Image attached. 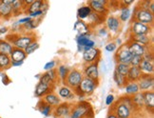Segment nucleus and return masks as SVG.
I'll return each instance as SVG.
<instances>
[{
  "label": "nucleus",
  "instance_id": "1",
  "mask_svg": "<svg viewBox=\"0 0 154 118\" xmlns=\"http://www.w3.org/2000/svg\"><path fill=\"white\" fill-rule=\"evenodd\" d=\"M7 41L13 45L14 48L20 49L24 51L27 47L36 40V35L33 33H11L5 38Z\"/></svg>",
  "mask_w": 154,
  "mask_h": 118
},
{
  "label": "nucleus",
  "instance_id": "2",
  "mask_svg": "<svg viewBox=\"0 0 154 118\" xmlns=\"http://www.w3.org/2000/svg\"><path fill=\"white\" fill-rule=\"evenodd\" d=\"M94 118V111L91 107V105L82 100L79 101L78 103H76L75 105L72 106V111H70L69 118Z\"/></svg>",
  "mask_w": 154,
  "mask_h": 118
},
{
  "label": "nucleus",
  "instance_id": "3",
  "mask_svg": "<svg viewBox=\"0 0 154 118\" xmlns=\"http://www.w3.org/2000/svg\"><path fill=\"white\" fill-rule=\"evenodd\" d=\"M132 20L138 21L140 23L146 24V25L153 26L154 14L150 13L149 10L142 9V8L139 7V6H137V7H136L135 10H134V14H133V17H132Z\"/></svg>",
  "mask_w": 154,
  "mask_h": 118
},
{
  "label": "nucleus",
  "instance_id": "4",
  "mask_svg": "<svg viewBox=\"0 0 154 118\" xmlns=\"http://www.w3.org/2000/svg\"><path fill=\"white\" fill-rule=\"evenodd\" d=\"M83 78H84V74L78 69H72L69 70V73L66 78L64 85L68 86L72 90H75L76 88H78L80 83L82 82Z\"/></svg>",
  "mask_w": 154,
  "mask_h": 118
},
{
  "label": "nucleus",
  "instance_id": "5",
  "mask_svg": "<svg viewBox=\"0 0 154 118\" xmlns=\"http://www.w3.org/2000/svg\"><path fill=\"white\" fill-rule=\"evenodd\" d=\"M99 86V81L92 80L91 78L84 77L80 83L78 88L84 96H90L94 93L96 88Z\"/></svg>",
  "mask_w": 154,
  "mask_h": 118
},
{
  "label": "nucleus",
  "instance_id": "6",
  "mask_svg": "<svg viewBox=\"0 0 154 118\" xmlns=\"http://www.w3.org/2000/svg\"><path fill=\"white\" fill-rule=\"evenodd\" d=\"M87 3L93 13L105 16H106L109 13V1H106V0H91V1H88Z\"/></svg>",
  "mask_w": 154,
  "mask_h": 118
},
{
  "label": "nucleus",
  "instance_id": "7",
  "mask_svg": "<svg viewBox=\"0 0 154 118\" xmlns=\"http://www.w3.org/2000/svg\"><path fill=\"white\" fill-rule=\"evenodd\" d=\"M153 26L146 25L138 21L132 20L129 28V34L132 35H149L152 33Z\"/></svg>",
  "mask_w": 154,
  "mask_h": 118
},
{
  "label": "nucleus",
  "instance_id": "8",
  "mask_svg": "<svg viewBox=\"0 0 154 118\" xmlns=\"http://www.w3.org/2000/svg\"><path fill=\"white\" fill-rule=\"evenodd\" d=\"M111 113L115 114L118 118H131L133 116L132 111L130 110L126 105H124L119 100L114 102L111 106Z\"/></svg>",
  "mask_w": 154,
  "mask_h": 118
},
{
  "label": "nucleus",
  "instance_id": "9",
  "mask_svg": "<svg viewBox=\"0 0 154 118\" xmlns=\"http://www.w3.org/2000/svg\"><path fill=\"white\" fill-rule=\"evenodd\" d=\"M73 104L69 102H61L57 107L53 108L52 115L54 118H67L69 117L70 111H72Z\"/></svg>",
  "mask_w": 154,
  "mask_h": 118
},
{
  "label": "nucleus",
  "instance_id": "10",
  "mask_svg": "<svg viewBox=\"0 0 154 118\" xmlns=\"http://www.w3.org/2000/svg\"><path fill=\"white\" fill-rule=\"evenodd\" d=\"M131 57H132V54H130V51H128L127 44H123L121 47H119L114 55V59L117 63H122L126 65H129Z\"/></svg>",
  "mask_w": 154,
  "mask_h": 118
},
{
  "label": "nucleus",
  "instance_id": "11",
  "mask_svg": "<svg viewBox=\"0 0 154 118\" xmlns=\"http://www.w3.org/2000/svg\"><path fill=\"white\" fill-rule=\"evenodd\" d=\"M102 52L98 48H91L86 50L82 52V57L84 60L85 64H91V63H96L101 59Z\"/></svg>",
  "mask_w": 154,
  "mask_h": 118
},
{
  "label": "nucleus",
  "instance_id": "12",
  "mask_svg": "<svg viewBox=\"0 0 154 118\" xmlns=\"http://www.w3.org/2000/svg\"><path fill=\"white\" fill-rule=\"evenodd\" d=\"M105 24H106V30H108V32L112 33V34L118 33L122 28L121 21L115 15L106 16V20H105Z\"/></svg>",
  "mask_w": 154,
  "mask_h": 118
},
{
  "label": "nucleus",
  "instance_id": "13",
  "mask_svg": "<svg viewBox=\"0 0 154 118\" xmlns=\"http://www.w3.org/2000/svg\"><path fill=\"white\" fill-rule=\"evenodd\" d=\"M76 44L78 48V52H83L86 50L95 48L96 43L92 40L90 35H85V36H76Z\"/></svg>",
  "mask_w": 154,
  "mask_h": 118
},
{
  "label": "nucleus",
  "instance_id": "14",
  "mask_svg": "<svg viewBox=\"0 0 154 118\" xmlns=\"http://www.w3.org/2000/svg\"><path fill=\"white\" fill-rule=\"evenodd\" d=\"M82 73H83V74H84V77H88V78H91L92 80L99 81L100 73H99L98 62L91 63V64H86Z\"/></svg>",
  "mask_w": 154,
  "mask_h": 118
},
{
  "label": "nucleus",
  "instance_id": "15",
  "mask_svg": "<svg viewBox=\"0 0 154 118\" xmlns=\"http://www.w3.org/2000/svg\"><path fill=\"white\" fill-rule=\"evenodd\" d=\"M39 81L42 82V83L49 85V86L55 88L57 82H58V76H57L56 70L54 69V70H49V72L44 73L42 75H40Z\"/></svg>",
  "mask_w": 154,
  "mask_h": 118
},
{
  "label": "nucleus",
  "instance_id": "16",
  "mask_svg": "<svg viewBox=\"0 0 154 118\" xmlns=\"http://www.w3.org/2000/svg\"><path fill=\"white\" fill-rule=\"evenodd\" d=\"M137 83H138V86L140 88V92H142L153 91L154 77H153V75H144L143 74Z\"/></svg>",
  "mask_w": 154,
  "mask_h": 118
},
{
  "label": "nucleus",
  "instance_id": "17",
  "mask_svg": "<svg viewBox=\"0 0 154 118\" xmlns=\"http://www.w3.org/2000/svg\"><path fill=\"white\" fill-rule=\"evenodd\" d=\"M14 0H2L0 1V18L10 19L13 16V5Z\"/></svg>",
  "mask_w": 154,
  "mask_h": 118
},
{
  "label": "nucleus",
  "instance_id": "18",
  "mask_svg": "<svg viewBox=\"0 0 154 118\" xmlns=\"http://www.w3.org/2000/svg\"><path fill=\"white\" fill-rule=\"evenodd\" d=\"M73 30L77 33V36H85V35H90L91 29L88 24L85 21L77 19L73 25Z\"/></svg>",
  "mask_w": 154,
  "mask_h": 118
},
{
  "label": "nucleus",
  "instance_id": "19",
  "mask_svg": "<svg viewBox=\"0 0 154 118\" xmlns=\"http://www.w3.org/2000/svg\"><path fill=\"white\" fill-rule=\"evenodd\" d=\"M127 46L128 48V51H130V54H131L132 55H137V56H142V57L144 56V54L146 51V49H147V48H146V47L142 46V45L134 42V41L129 40V39L127 42Z\"/></svg>",
  "mask_w": 154,
  "mask_h": 118
},
{
  "label": "nucleus",
  "instance_id": "20",
  "mask_svg": "<svg viewBox=\"0 0 154 118\" xmlns=\"http://www.w3.org/2000/svg\"><path fill=\"white\" fill-rule=\"evenodd\" d=\"M54 87L49 86L45 83H42V82L38 81V83L35 86V91H34V95L37 98H42L44 96H46L47 94L53 92L54 90Z\"/></svg>",
  "mask_w": 154,
  "mask_h": 118
},
{
  "label": "nucleus",
  "instance_id": "21",
  "mask_svg": "<svg viewBox=\"0 0 154 118\" xmlns=\"http://www.w3.org/2000/svg\"><path fill=\"white\" fill-rule=\"evenodd\" d=\"M57 95L60 99H64L65 101H67V102L69 100H74L76 98V95L73 92V91L66 85H63L58 88Z\"/></svg>",
  "mask_w": 154,
  "mask_h": 118
},
{
  "label": "nucleus",
  "instance_id": "22",
  "mask_svg": "<svg viewBox=\"0 0 154 118\" xmlns=\"http://www.w3.org/2000/svg\"><path fill=\"white\" fill-rule=\"evenodd\" d=\"M128 39L146 47V48H149V47L152 46L151 45L152 44V38L149 36V35H132V34H129Z\"/></svg>",
  "mask_w": 154,
  "mask_h": 118
},
{
  "label": "nucleus",
  "instance_id": "23",
  "mask_svg": "<svg viewBox=\"0 0 154 118\" xmlns=\"http://www.w3.org/2000/svg\"><path fill=\"white\" fill-rule=\"evenodd\" d=\"M106 17L105 15H102V14H96V13H91V14L88 17V26L91 27V29H93V28H96L100 25H102L105 23V20H106Z\"/></svg>",
  "mask_w": 154,
  "mask_h": 118
},
{
  "label": "nucleus",
  "instance_id": "24",
  "mask_svg": "<svg viewBox=\"0 0 154 118\" xmlns=\"http://www.w3.org/2000/svg\"><path fill=\"white\" fill-rule=\"evenodd\" d=\"M144 93V104H145V110L147 113H153L154 110V92H145Z\"/></svg>",
  "mask_w": 154,
  "mask_h": 118
},
{
  "label": "nucleus",
  "instance_id": "25",
  "mask_svg": "<svg viewBox=\"0 0 154 118\" xmlns=\"http://www.w3.org/2000/svg\"><path fill=\"white\" fill-rule=\"evenodd\" d=\"M142 75H143V73H142L139 67L130 66L128 76H127V81L128 82H138L140 78L142 77Z\"/></svg>",
  "mask_w": 154,
  "mask_h": 118
},
{
  "label": "nucleus",
  "instance_id": "26",
  "mask_svg": "<svg viewBox=\"0 0 154 118\" xmlns=\"http://www.w3.org/2000/svg\"><path fill=\"white\" fill-rule=\"evenodd\" d=\"M42 100L46 104L50 105L51 107H52V108L57 107V106L61 103V99L59 98V96L57 95V94L54 92H51L48 93L46 96L43 97Z\"/></svg>",
  "mask_w": 154,
  "mask_h": 118
},
{
  "label": "nucleus",
  "instance_id": "27",
  "mask_svg": "<svg viewBox=\"0 0 154 118\" xmlns=\"http://www.w3.org/2000/svg\"><path fill=\"white\" fill-rule=\"evenodd\" d=\"M133 105L135 107L136 113H139L142 110H145V104H144V93L140 92L138 93H136L135 95L131 96Z\"/></svg>",
  "mask_w": 154,
  "mask_h": 118
},
{
  "label": "nucleus",
  "instance_id": "28",
  "mask_svg": "<svg viewBox=\"0 0 154 118\" xmlns=\"http://www.w3.org/2000/svg\"><path fill=\"white\" fill-rule=\"evenodd\" d=\"M139 69L144 75H153L154 73V64L151 61H147L143 59L139 65Z\"/></svg>",
  "mask_w": 154,
  "mask_h": 118
},
{
  "label": "nucleus",
  "instance_id": "29",
  "mask_svg": "<svg viewBox=\"0 0 154 118\" xmlns=\"http://www.w3.org/2000/svg\"><path fill=\"white\" fill-rule=\"evenodd\" d=\"M124 90H125V95L127 96H133L136 93L140 92V88L137 82H128V83L124 86Z\"/></svg>",
  "mask_w": 154,
  "mask_h": 118
},
{
  "label": "nucleus",
  "instance_id": "30",
  "mask_svg": "<svg viewBox=\"0 0 154 118\" xmlns=\"http://www.w3.org/2000/svg\"><path fill=\"white\" fill-rule=\"evenodd\" d=\"M45 3L46 1H43V0H33V2L24 11V13L29 14L34 13V11L42 10L45 6Z\"/></svg>",
  "mask_w": 154,
  "mask_h": 118
},
{
  "label": "nucleus",
  "instance_id": "31",
  "mask_svg": "<svg viewBox=\"0 0 154 118\" xmlns=\"http://www.w3.org/2000/svg\"><path fill=\"white\" fill-rule=\"evenodd\" d=\"M69 68L68 66H66V65H59L56 72H57V76H58V81H60L61 83L64 85L65 81H66V78L67 76L69 73Z\"/></svg>",
  "mask_w": 154,
  "mask_h": 118
},
{
  "label": "nucleus",
  "instance_id": "32",
  "mask_svg": "<svg viewBox=\"0 0 154 118\" xmlns=\"http://www.w3.org/2000/svg\"><path fill=\"white\" fill-rule=\"evenodd\" d=\"M37 110L40 111V113L42 114L43 116H45V117H48V116L52 115L53 108L51 107L50 105L46 104V103L43 101V100H40L39 103L37 104Z\"/></svg>",
  "mask_w": 154,
  "mask_h": 118
},
{
  "label": "nucleus",
  "instance_id": "33",
  "mask_svg": "<svg viewBox=\"0 0 154 118\" xmlns=\"http://www.w3.org/2000/svg\"><path fill=\"white\" fill-rule=\"evenodd\" d=\"M10 57H11V61H24V60H26V58L28 56L23 50L14 48V50L11 51V54H10Z\"/></svg>",
  "mask_w": 154,
  "mask_h": 118
},
{
  "label": "nucleus",
  "instance_id": "34",
  "mask_svg": "<svg viewBox=\"0 0 154 118\" xmlns=\"http://www.w3.org/2000/svg\"><path fill=\"white\" fill-rule=\"evenodd\" d=\"M91 13H92V11L88 5L81 6V7L77 10V17H78L79 20L84 21L85 19H88V17H90Z\"/></svg>",
  "mask_w": 154,
  "mask_h": 118
},
{
  "label": "nucleus",
  "instance_id": "35",
  "mask_svg": "<svg viewBox=\"0 0 154 118\" xmlns=\"http://www.w3.org/2000/svg\"><path fill=\"white\" fill-rule=\"evenodd\" d=\"M11 57L10 55L0 54V73H3L11 68Z\"/></svg>",
  "mask_w": 154,
  "mask_h": 118
},
{
  "label": "nucleus",
  "instance_id": "36",
  "mask_svg": "<svg viewBox=\"0 0 154 118\" xmlns=\"http://www.w3.org/2000/svg\"><path fill=\"white\" fill-rule=\"evenodd\" d=\"M13 50L14 47L9 41H7L6 39H0V54L10 55Z\"/></svg>",
  "mask_w": 154,
  "mask_h": 118
},
{
  "label": "nucleus",
  "instance_id": "37",
  "mask_svg": "<svg viewBox=\"0 0 154 118\" xmlns=\"http://www.w3.org/2000/svg\"><path fill=\"white\" fill-rule=\"evenodd\" d=\"M11 9H13V14L14 16L24 13V7H23L22 0H14L13 5H11Z\"/></svg>",
  "mask_w": 154,
  "mask_h": 118
},
{
  "label": "nucleus",
  "instance_id": "38",
  "mask_svg": "<svg viewBox=\"0 0 154 118\" xmlns=\"http://www.w3.org/2000/svg\"><path fill=\"white\" fill-rule=\"evenodd\" d=\"M129 65H126V64H122V63H117L116 67H115V72L117 73H119L120 75H122L123 77H126L128 76V70H129Z\"/></svg>",
  "mask_w": 154,
  "mask_h": 118
},
{
  "label": "nucleus",
  "instance_id": "39",
  "mask_svg": "<svg viewBox=\"0 0 154 118\" xmlns=\"http://www.w3.org/2000/svg\"><path fill=\"white\" fill-rule=\"evenodd\" d=\"M130 16H131V11H130L129 8H121L120 14H119V20L121 23H126L129 20Z\"/></svg>",
  "mask_w": 154,
  "mask_h": 118
},
{
  "label": "nucleus",
  "instance_id": "40",
  "mask_svg": "<svg viewBox=\"0 0 154 118\" xmlns=\"http://www.w3.org/2000/svg\"><path fill=\"white\" fill-rule=\"evenodd\" d=\"M120 102H122L124 105H126L127 107L132 111V113H136V110H135V107H134V105H133V102H132V99L130 96H127V95H124L122 97H120L119 99Z\"/></svg>",
  "mask_w": 154,
  "mask_h": 118
},
{
  "label": "nucleus",
  "instance_id": "41",
  "mask_svg": "<svg viewBox=\"0 0 154 118\" xmlns=\"http://www.w3.org/2000/svg\"><path fill=\"white\" fill-rule=\"evenodd\" d=\"M40 48V44H39V42L37 40H34L33 42H32L31 44H29L27 48L24 50V51H25V54H27V56L28 55H29V54H32L33 52H35L38 49Z\"/></svg>",
  "mask_w": 154,
  "mask_h": 118
},
{
  "label": "nucleus",
  "instance_id": "42",
  "mask_svg": "<svg viewBox=\"0 0 154 118\" xmlns=\"http://www.w3.org/2000/svg\"><path fill=\"white\" fill-rule=\"evenodd\" d=\"M113 80L116 83L117 87H119V88H124V86H125L128 83L127 78L123 77L122 75H120L119 73H117L115 70H114V73H113Z\"/></svg>",
  "mask_w": 154,
  "mask_h": 118
},
{
  "label": "nucleus",
  "instance_id": "43",
  "mask_svg": "<svg viewBox=\"0 0 154 118\" xmlns=\"http://www.w3.org/2000/svg\"><path fill=\"white\" fill-rule=\"evenodd\" d=\"M142 60H143V57H142V56L132 55L131 60H130V63H129V66H132V67H139V65L141 64Z\"/></svg>",
  "mask_w": 154,
  "mask_h": 118
},
{
  "label": "nucleus",
  "instance_id": "44",
  "mask_svg": "<svg viewBox=\"0 0 154 118\" xmlns=\"http://www.w3.org/2000/svg\"><path fill=\"white\" fill-rule=\"evenodd\" d=\"M118 49V47L116 46V44L114 42H109L108 44H106L105 46V51L106 52H110V54H112V52L116 51Z\"/></svg>",
  "mask_w": 154,
  "mask_h": 118
},
{
  "label": "nucleus",
  "instance_id": "45",
  "mask_svg": "<svg viewBox=\"0 0 154 118\" xmlns=\"http://www.w3.org/2000/svg\"><path fill=\"white\" fill-rule=\"evenodd\" d=\"M45 11L43 10H40V11H34L32 14H28V16L31 17L32 19H38V18H42V17L45 15Z\"/></svg>",
  "mask_w": 154,
  "mask_h": 118
},
{
  "label": "nucleus",
  "instance_id": "46",
  "mask_svg": "<svg viewBox=\"0 0 154 118\" xmlns=\"http://www.w3.org/2000/svg\"><path fill=\"white\" fill-rule=\"evenodd\" d=\"M56 61L55 60H51L49 62H47L45 65H44V70L45 72H49V70H54L55 67H56Z\"/></svg>",
  "mask_w": 154,
  "mask_h": 118
},
{
  "label": "nucleus",
  "instance_id": "47",
  "mask_svg": "<svg viewBox=\"0 0 154 118\" xmlns=\"http://www.w3.org/2000/svg\"><path fill=\"white\" fill-rule=\"evenodd\" d=\"M115 102V96L113 95V94H109V95H106V99H105V104L106 106H109V107H111L112 105L114 104Z\"/></svg>",
  "mask_w": 154,
  "mask_h": 118
},
{
  "label": "nucleus",
  "instance_id": "48",
  "mask_svg": "<svg viewBox=\"0 0 154 118\" xmlns=\"http://www.w3.org/2000/svg\"><path fill=\"white\" fill-rule=\"evenodd\" d=\"M97 34L99 35L100 37H108L109 33L108 32V30H106V27H102L97 31Z\"/></svg>",
  "mask_w": 154,
  "mask_h": 118
},
{
  "label": "nucleus",
  "instance_id": "49",
  "mask_svg": "<svg viewBox=\"0 0 154 118\" xmlns=\"http://www.w3.org/2000/svg\"><path fill=\"white\" fill-rule=\"evenodd\" d=\"M0 76H1V81H2L3 85L8 86L11 83V79H10V77L5 73H0Z\"/></svg>",
  "mask_w": 154,
  "mask_h": 118
},
{
  "label": "nucleus",
  "instance_id": "50",
  "mask_svg": "<svg viewBox=\"0 0 154 118\" xmlns=\"http://www.w3.org/2000/svg\"><path fill=\"white\" fill-rule=\"evenodd\" d=\"M32 20V18L29 16H25V17H23V18H20L18 21H17V23L20 25V26H22V25H24V24H26V23H28V22H29Z\"/></svg>",
  "mask_w": 154,
  "mask_h": 118
},
{
  "label": "nucleus",
  "instance_id": "51",
  "mask_svg": "<svg viewBox=\"0 0 154 118\" xmlns=\"http://www.w3.org/2000/svg\"><path fill=\"white\" fill-rule=\"evenodd\" d=\"M24 61H11V67H14V68H17V67H20L23 65Z\"/></svg>",
  "mask_w": 154,
  "mask_h": 118
},
{
  "label": "nucleus",
  "instance_id": "52",
  "mask_svg": "<svg viewBox=\"0 0 154 118\" xmlns=\"http://www.w3.org/2000/svg\"><path fill=\"white\" fill-rule=\"evenodd\" d=\"M9 32V28L8 27H2L0 28V34H5Z\"/></svg>",
  "mask_w": 154,
  "mask_h": 118
},
{
  "label": "nucleus",
  "instance_id": "53",
  "mask_svg": "<svg viewBox=\"0 0 154 118\" xmlns=\"http://www.w3.org/2000/svg\"><path fill=\"white\" fill-rule=\"evenodd\" d=\"M115 44H116V46L119 48V47H121L122 45H123V42H122V40H121V38H116V40H115V42H114Z\"/></svg>",
  "mask_w": 154,
  "mask_h": 118
},
{
  "label": "nucleus",
  "instance_id": "54",
  "mask_svg": "<svg viewBox=\"0 0 154 118\" xmlns=\"http://www.w3.org/2000/svg\"><path fill=\"white\" fill-rule=\"evenodd\" d=\"M106 118H118L115 114H113V113H109V114H108V116H106Z\"/></svg>",
  "mask_w": 154,
  "mask_h": 118
},
{
  "label": "nucleus",
  "instance_id": "55",
  "mask_svg": "<svg viewBox=\"0 0 154 118\" xmlns=\"http://www.w3.org/2000/svg\"><path fill=\"white\" fill-rule=\"evenodd\" d=\"M85 118H88V117H85Z\"/></svg>",
  "mask_w": 154,
  "mask_h": 118
},
{
  "label": "nucleus",
  "instance_id": "56",
  "mask_svg": "<svg viewBox=\"0 0 154 118\" xmlns=\"http://www.w3.org/2000/svg\"><path fill=\"white\" fill-rule=\"evenodd\" d=\"M0 35H1V34H0Z\"/></svg>",
  "mask_w": 154,
  "mask_h": 118
},
{
  "label": "nucleus",
  "instance_id": "57",
  "mask_svg": "<svg viewBox=\"0 0 154 118\" xmlns=\"http://www.w3.org/2000/svg\"><path fill=\"white\" fill-rule=\"evenodd\" d=\"M0 118H1V117H0Z\"/></svg>",
  "mask_w": 154,
  "mask_h": 118
}]
</instances>
